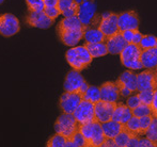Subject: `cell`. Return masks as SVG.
Listing matches in <instances>:
<instances>
[{
  "label": "cell",
  "mask_w": 157,
  "mask_h": 147,
  "mask_svg": "<svg viewBox=\"0 0 157 147\" xmlns=\"http://www.w3.org/2000/svg\"><path fill=\"white\" fill-rule=\"evenodd\" d=\"M79 131L86 140V147H101L106 137L98 120L79 125Z\"/></svg>",
  "instance_id": "6da1fadb"
},
{
  "label": "cell",
  "mask_w": 157,
  "mask_h": 147,
  "mask_svg": "<svg viewBox=\"0 0 157 147\" xmlns=\"http://www.w3.org/2000/svg\"><path fill=\"white\" fill-rule=\"evenodd\" d=\"M65 59L70 64V66L77 72H81L88 68L93 61V58L85 46L73 47L72 49L67 50L65 54Z\"/></svg>",
  "instance_id": "7a4b0ae2"
},
{
  "label": "cell",
  "mask_w": 157,
  "mask_h": 147,
  "mask_svg": "<svg viewBox=\"0 0 157 147\" xmlns=\"http://www.w3.org/2000/svg\"><path fill=\"white\" fill-rule=\"evenodd\" d=\"M79 125L80 124L77 122L73 114L63 112V114L57 118L54 127L56 133L63 135L66 140H71L74 133L79 129Z\"/></svg>",
  "instance_id": "3957f363"
},
{
  "label": "cell",
  "mask_w": 157,
  "mask_h": 147,
  "mask_svg": "<svg viewBox=\"0 0 157 147\" xmlns=\"http://www.w3.org/2000/svg\"><path fill=\"white\" fill-rule=\"evenodd\" d=\"M77 17L86 27L89 25H98L101 20V14L96 13V6L94 0H81L78 4Z\"/></svg>",
  "instance_id": "277c9868"
},
{
  "label": "cell",
  "mask_w": 157,
  "mask_h": 147,
  "mask_svg": "<svg viewBox=\"0 0 157 147\" xmlns=\"http://www.w3.org/2000/svg\"><path fill=\"white\" fill-rule=\"evenodd\" d=\"M142 49L136 44H127L125 48L120 52L121 63L129 69H141L143 68L140 61V56Z\"/></svg>",
  "instance_id": "5b68a950"
},
{
  "label": "cell",
  "mask_w": 157,
  "mask_h": 147,
  "mask_svg": "<svg viewBox=\"0 0 157 147\" xmlns=\"http://www.w3.org/2000/svg\"><path fill=\"white\" fill-rule=\"evenodd\" d=\"M19 30H21V25L16 16L10 13L0 15V34L2 36H13L18 33Z\"/></svg>",
  "instance_id": "8992f818"
},
{
  "label": "cell",
  "mask_w": 157,
  "mask_h": 147,
  "mask_svg": "<svg viewBox=\"0 0 157 147\" xmlns=\"http://www.w3.org/2000/svg\"><path fill=\"white\" fill-rule=\"evenodd\" d=\"M156 89H157L156 69L147 68L144 72L137 75V92L153 91V90Z\"/></svg>",
  "instance_id": "52a82bcc"
},
{
  "label": "cell",
  "mask_w": 157,
  "mask_h": 147,
  "mask_svg": "<svg viewBox=\"0 0 157 147\" xmlns=\"http://www.w3.org/2000/svg\"><path fill=\"white\" fill-rule=\"evenodd\" d=\"M118 16L119 14L117 13H107V14L101 15L97 28L106 37L114 35L118 32H120L118 26Z\"/></svg>",
  "instance_id": "ba28073f"
},
{
  "label": "cell",
  "mask_w": 157,
  "mask_h": 147,
  "mask_svg": "<svg viewBox=\"0 0 157 147\" xmlns=\"http://www.w3.org/2000/svg\"><path fill=\"white\" fill-rule=\"evenodd\" d=\"M26 23L30 27L48 29L54 25L55 20L50 19L43 11H28L26 15Z\"/></svg>",
  "instance_id": "9c48e42d"
},
{
  "label": "cell",
  "mask_w": 157,
  "mask_h": 147,
  "mask_svg": "<svg viewBox=\"0 0 157 147\" xmlns=\"http://www.w3.org/2000/svg\"><path fill=\"white\" fill-rule=\"evenodd\" d=\"M73 115L79 124H87L96 119L94 114V104L82 99L73 112Z\"/></svg>",
  "instance_id": "30bf717a"
},
{
  "label": "cell",
  "mask_w": 157,
  "mask_h": 147,
  "mask_svg": "<svg viewBox=\"0 0 157 147\" xmlns=\"http://www.w3.org/2000/svg\"><path fill=\"white\" fill-rule=\"evenodd\" d=\"M83 99V94L79 92H65L61 95L59 105L64 113H71L75 111L80 101Z\"/></svg>",
  "instance_id": "8fae6325"
},
{
  "label": "cell",
  "mask_w": 157,
  "mask_h": 147,
  "mask_svg": "<svg viewBox=\"0 0 157 147\" xmlns=\"http://www.w3.org/2000/svg\"><path fill=\"white\" fill-rule=\"evenodd\" d=\"M117 106V102L107 101V100H98L94 104V114L96 120L99 123H105L111 119L112 112Z\"/></svg>",
  "instance_id": "7c38bea8"
},
{
  "label": "cell",
  "mask_w": 157,
  "mask_h": 147,
  "mask_svg": "<svg viewBox=\"0 0 157 147\" xmlns=\"http://www.w3.org/2000/svg\"><path fill=\"white\" fill-rule=\"evenodd\" d=\"M86 30V29H85ZM85 30H71V29H61L57 28V35L60 39L64 45L74 47L81 39H83Z\"/></svg>",
  "instance_id": "4fadbf2b"
},
{
  "label": "cell",
  "mask_w": 157,
  "mask_h": 147,
  "mask_svg": "<svg viewBox=\"0 0 157 147\" xmlns=\"http://www.w3.org/2000/svg\"><path fill=\"white\" fill-rule=\"evenodd\" d=\"M139 17L136 11H127L119 14L118 16V26L119 30H136L139 28Z\"/></svg>",
  "instance_id": "5bb4252c"
},
{
  "label": "cell",
  "mask_w": 157,
  "mask_h": 147,
  "mask_svg": "<svg viewBox=\"0 0 157 147\" xmlns=\"http://www.w3.org/2000/svg\"><path fill=\"white\" fill-rule=\"evenodd\" d=\"M85 82H86V80L83 79V77L81 76L80 72H77L73 69V71L68 72L65 77V80H64V84H63L64 91L79 92V93H80V87Z\"/></svg>",
  "instance_id": "9a60e30c"
},
{
  "label": "cell",
  "mask_w": 157,
  "mask_h": 147,
  "mask_svg": "<svg viewBox=\"0 0 157 147\" xmlns=\"http://www.w3.org/2000/svg\"><path fill=\"white\" fill-rule=\"evenodd\" d=\"M101 91V99L107 100V101H119L121 98L119 86L116 83V81H107L103 83L99 87Z\"/></svg>",
  "instance_id": "2e32d148"
},
{
  "label": "cell",
  "mask_w": 157,
  "mask_h": 147,
  "mask_svg": "<svg viewBox=\"0 0 157 147\" xmlns=\"http://www.w3.org/2000/svg\"><path fill=\"white\" fill-rule=\"evenodd\" d=\"M105 43L107 45L108 53H111V54H120V52L127 45V42L125 41L124 37L122 36V34L120 32H118L114 35L106 37Z\"/></svg>",
  "instance_id": "e0dca14e"
},
{
  "label": "cell",
  "mask_w": 157,
  "mask_h": 147,
  "mask_svg": "<svg viewBox=\"0 0 157 147\" xmlns=\"http://www.w3.org/2000/svg\"><path fill=\"white\" fill-rule=\"evenodd\" d=\"M132 116V110L128 108L124 102L117 101V106L114 108L113 112H112L111 119L114 122H118L122 125H125L126 122Z\"/></svg>",
  "instance_id": "ac0fdd59"
},
{
  "label": "cell",
  "mask_w": 157,
  "mask_h": 147,
  "mask_svg": "<svg viewBox=\"0 0 157 147\" xmlns=\"http://www.w3.org/2000/svg\"><path fill=\"white\" fill-rule=\"evenodd\" d=\"M140 61L143 68L156 69L157 66V47L144 49L141 51Z\"/></svg>",
  "instance_id": "d6986e66"
},
{
  "label": "cell",
  "mask_w": 157,
  "mask_h": 147,
  "mask_svg": "<svg viewBox=\"0 0 157 147\" xmlns=\"http://www.w3.org/2000/svg\"><path fill=\"white\" fill-rule=\"evenodd\" d=\"M83 39L87 43H98V42H105L106 36L101 33V30L97 28V25H90L86 27Z\"/></svg>",
  "instance_id": "ffe728a7"
},
{
  "label": "cell",
  "mask_w": 157,
  "mask_h": 147,
  "mask_svg": "<svg viewBox=\"0 0 157 147\" xmlns=\"http://www.w3.org/2000/svg\"><path fill=\"white\" fill-rule=\"evenodd\" d=\"M101 129H103V132L105 134L106 138L108 139H114L121 131L124 129V125L120 124L118 122H114V120L110 119L108 122L101 123Z\"/></svg>",
  "instance_id": "44dd1931"
},
{
  "label": "cell",
  "mask_w": 157,
  "mask_h": 147,
  "mask_svg": "<svg viewBox=\"0 0 157 147\" xmlns=\"http://www.w3.org/2000/svg\"><path fill=\"white\" fill-rule=\"evenodd\" d=\"M83 46L87 48L93 59L101 58V57L108 54L107 45H106L105 42H98V43H87V42H85Z\"/></svg>",
  "instance_id": "7402d4cb"
},
{
  "label": "cell",
  "mask_w": 157,
  "mask_h": 147,
  "mask_svg": "<svg viewBox=\"0 0 157 147\" xmlns=\"http://www.w3.org/2000/svg\"><path fill=\"white\" fill-rule=\"evenodd\" d=\"M57 28H61V29H71V30H85L86 26L81 24L77 15L71 17H64L59 21L57 25Z\"/></svg>",
  "instance_id": "603a6c76"
},
{
  "label": "cell",
  "mask_w": 157,
  "mask_h": 147,
  "mask_svg": "<svg viewBox=\"0 0 157 147\" xmlns=\"http://www.w3.org/2000/svg\"><path fill=\"white\" fill-rule=\"evenodd\" d=\"M118 80L121 83L125 85L127 89H129L132 93L137 92V75L130 71H125L121 74V76L118 78Z\"/></svg>",
  "instance_id": "cb8c5ba5"
},
{
  "label": "cell",
  "mask_w": 157,
  "mask_h": 147,
  "mask_svg": "<svg viewBox=\"0 0 157 147\" xmlns=\"http://www.w3.org/2000/svg\"><path fill=\"white\" fill-rule=\"evenodd\" d=\"M83 99L88 100V101L95 104L98 100H101V91H99L98 86H94V85H89L86 92L83 93Z\"/></svg>",
  "instance_id": "d4e9b609"
},
{
  "label": "cell",
  "mask_w": 157,
  "mask_h": 147,
  "mask_svg": "<svg viewBox=\"0 0 157 147\" xmlns=\"http://www.w3.org/2000/svg\"><path fill=\"white\" fill-rule=\"evenodd\" d=\"M135 133L130 132L126 129L124 125V129L114 138V143H116V147H127L128 146V141H129V138L132 135H134ZM137 135V134H136Z\"/></svg>",
  "instance_id": "484cf974"
},
{
  "label": "cell",
  "mask_w": 157,
  "mask_h": 147,
  "mask_svg": "<svg viewBox=\"0 0 157 147\" xmlns=\"http://www.w3.org/2000/svg\"><path fill=\"white\" fill-rule=\"evenodd\" d=\"M139 46L142 50L150 49V48L157 47V39L156 36L151 35V34H144L141 37V41L139 43Z\"/></svg>",
  "instance_id": "4316f807"
},
{
  "label": "cell",
  "mask_w": 157,
  "mask_h": 147,
  "mask_svg": "<svg viewBox=\"0 0 157 147\" xmlns=\"http://www.w3.org/2000/svg\"><path fill=\"white\" fill-rule=\"evenodd\" d=\"M132 113L134 116L136 117H142V116L145 115H152L153 116V111H152V108L147 105L144 104H140L138 107H136L135 109L132 110Z\"/></svg>",
  "instance_id": "83f0119b"
},
{
  "label": "cell",
  "mask_w": 157,
  "mask_h": 147,
  "mask_svg": "<svg viewBox=\"0 0 157 147\" xmlns=\"http://www.w3.org/2000/svg\"><path fill=\"white\" fill-rule=\"evenodd\" d=\"M156 93H157L156 90H153V91H141V92H137V96H138L141 104L147 105V106L151 107L153 96L155 95Z\"/></svg>",
  "instance_id": "f1b7e54d"
},
{
  "label": "cell",
  "mask_w": 157,
  "mask_h": 147,
  "mask_svg": "<svg viewBox=\"0 0 157 147\" xmlns=\"http://www.w3.org/2000/svg\"><path fill=\"white\" fill-rule=\"evenodd\" d=\"M144 137L147 138L149 140H151L153 143L157 144V119H156V117L153 118L151 125H150L149 128L145 131Z\"/></svg>",
  "instance_id": "f546056e"
},
{
  "label": "cell",
  "mask_w": 157,
  "mask_h": 147,
  "mask_svg": "<svg viewBox=\"0 0 157 147\" xmlns=\"http://www.w3.org/2000/svg\"><path fill=\"white\" fill-rule=\"evenodd\" d=\"M153 118L154 117L152 115H145L142 117H139V137H144L145 131L151 125Z\"/></svg>",
  "instance_id": "4dcf8cb0"
},
{
  "label": "cell",
  "mask_w": 157,
  "mask_h": 147,
  "mask_svg": "<svg viewBox=\"0 0 157 147\" xmlns=\"http://www.w3.org/2000/svg\"><path fill=\"white\" fill-rule=\"evenodd\" d=\"M66 143V138H64L63 135L56 133L55 135H52L49 140H48L46 146L47 147H65Z\"/></svg>",
  "instance_id": "1f68e13d"
},
{
  "label": "cell",
  "mask_w": 157,
  "mask_h": 147,
  "mask_svg": "<svg viewBox=\"0 0 157 147\" xmlns=\"http://www.w3.org/2000/svg\"><path fill=\"white\" fill-rule=\"evenodd\" d=\"M125 127L128 131L139 135V117H136V116L132 115V117L126 122Z\"/></svg>",
  "instance_id": "d6a6232c"
},
{
  "label": "cell",
  "mask_w": 157,
  "mask_h": 147,
  "mask_svg": "<svg viewBox=\"0 0 157 147\" xmlns=\"http://www.w3.org/2000/svg\"><path fill=\"white\" fill-rule=\"evenodd\" d=\"M73 143L74 147H86V140L83 138V135L80 133L79 129L74 133V135L72 137V139L68 140Z\"/></svg>",
  "instance_id": "836d02e7"
},
{
  "label": "cell",
  "mask_w": 157,
  "mask_h": 147,
  "mask_svg": "<svg viewBox=\"0 0 157 147\" xmlns=\"http://www.w3.org/2000/svg\"><path fill=\"white\" fill-rule=\"evenodd\" d=\"M28 6V11H43L44 6L43 0H26Z\"/></svg>",
  "instance_id": "e575fe53"
},
{
  "label": "cell",
  "mask_w": 157,
  "mask_h": 147,
  "mask_svg": "<svg viewBox=\"0 0 157 147\" xmlns=\"http://www.w3.org/2000/svg\"><path fill=\"white\" fill-rule=\"evenodd\" d=\"M43 12L45 13V14L47 15L50 19H52V20H56L57 17H58L59 15H61L60 10H59L57 6H50V8L45 6V8H44V10H43Z\"/></svg>",
  "instance_id": "d590c367"
},
{
  "label": "cell",
  "mask_w": 157,
  "mask_h": 147,
  "mask_svg": "<svg viewBox=\"0 0 157 147\" xmlns=\"http://www.w3.org/2000/svg\"><path fill=\"white\" fill-rule=\"evenodd\" d=\"M140 104H141V102H140V100H139L138 96H137V93L136 94L132 93V95L128 96L127 101H126L125 105L130 109V110H132V109H135L136 107H138Z\"/></svg>",
  "instance_id": "8d00e7d4"
},
{
  "label": "cell",
  "mask_w": 157,
  "mask_h": 147,
  "mask_svg": "<svg viewBox=\"0 0 157 147\" xmlns=\"http://www.w3.org/2000/svg\"><path fill=\"white\" fill-rule=\"evenodd\" d=\"M78 4H79V2L75 0L74 3H73L72 6L67 9V10L64 11L61 15H63L64 17H71V16H75V15H77V12H78Z\"/></svg>",
  "instance_id": "74e56055"
},
{
  "label": "cell",
  "mask_w": 157,
  "mask_h": 147,
  "mask_svg": "<svg viewBox=\"0 0 157 147\" xmlns=\"http://www.w3.org/2000/svg\"><path fill=\"white\" fill-rule=\"evenodd\" d=\"M75 2V0H59L58 1V6H57V8L60 10L61 14L64 12L65 10H67L68 8H70L71 6H72L73 3Z\"/></svg>",
  "instance_id": "f35d334b"
},
{
  "label": "cell",
  "mask_w": 157,
  "mask_h": 147,
  "mask_svg": "<svg viewBox=\"0 0 157 147\" xmlns=\"http://www.w3.org/2000/svg\"><path fill=\"white\" fill-rule=\"evenodd\" d=\"M116 83L118 84V86H119V91H120V95L122 96V97H128L129 95H132V92L130 91L129 89H127V87L125 86L123 83H121L120 81L117 79L116 80Z\"/></svg>",
  "instance_id": "ab89813d"
},
{
  "label": "cell",
  "mask_w": 157,
  "mask_h": 147,
  "mask_svg": "<svg viewBox=\"0 0 157 147\" xmlns=\"http://www.w3.org/2000/svg\"><path fill=\"white\" fill-rule=\"evenodd\" d=\"M157 144L153 143L151 140H149L145 137H141L139 138V142H138V147H156Z\"/></svg>",
  "instance_id": "60d3db41"
},
{
  "label": "cell",
  "mask_w": 157,
  "mask_h": 147,
  "mask_svg": "<svg viewBox=\"0 0 157 147\" xmlns=\"http://www.w3.org/2000/svg\"><path fill=\"white\" fill-rule=\"evenodd\" d=\"M120 33L122 34V36L124 37V39L127 42V44H130V43H132V36H134L135 30H132V29L123 30V31H120Z\"/></svg>",
  "instance_id": "b9f144b4"
},
{
  "label": "cell",
  "mask_w": 157,
  "mask_h": 147,
  "mask_svg": "<svg viewBox=\"0 0 157 147\" xmlns=\"http://www.w3.org/2000/svg\"><path fill=\"white\" fill-rule=\"evenodd\" d=\"M143 34L139 31L138 29L135 30V33H134V36H132V44H136V45H139L141 41V37H142Z\"/></svg>",
  "instance_id": "7bdbcfd3"
},
{
  "label": "cell",
  "mask_w": 157,
  "mask_h": 147,
  "mask_svg": "<svg viewBox=\"0 0 157 147\" xmlns=\"http://www.w3.org/2000/svg\"><path fill=\"white\" fill-rule=\"evenodd\" d=\"M101 147H116V143H114V140L113 139H108L106 138L105 141H104L103 145Z\"/></svg>",
  "instance_id": "ee69618b"
},
{
  "label": "cell",
  "mask_w": 157,
  "mask_h": 147,
  "mask_svg": "<svg viewBox=\"0 0 157 147\" xmlns=\"http://www.w3.org/2000/svg\"><path fill=\"white\" fill-rule=\"evenodd\" d=\"M58 1L59 0H43L44 6H48V8H50V6H58Z\"/></svg>",
  "instance_id": "f6af8a7d"
}]
</instances>
